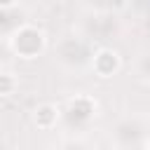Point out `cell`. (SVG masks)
Masks as SVG:
<instances>
[{"mask_svg": "<svg viewBox=\"0 0 150 150\" xmlns=\"http://www.w3.org/2000/svg\"><path fill=\"white\" fill-rule=\"evenodd\" d=\"M9 45L21 59H35L45 49V33L38 30L35 26H23L12 35Z\"/></svg>", "mask_w": 150, "mask_h": 150, "instance_id": "obj_1", "label": "cell"}, {"mask_svg": "<svg viewBox=\"0 0 150 150\" xmlns=\"http://www.w3.org/2000/svg\"><path fill=\"white\" fill-rule=\"evenodd\" d=\"M91 66H94V73H96L98 77H112V75L120 70L122 59H120V54H117L115 49L103 47V49H98V52H96V56H94Z\"/></svg>", "mask_w": 150, "mask_h": 150, "instance_id": "obj_2", "label": "cell"}, {"mask_svg": "<svg viewBox=\"0 0 150 150\" xmlns=\"http://www.w3.org/2000/svg\"><path fill=\"white\" fill-rule=\"evenodd\" d=\"M33 122H35V127H38V129H42V131H47V129L56 127V122H59V108H56V105H52V103H40V105L35 108Z\"/></svg>", "mask_w": 150, "mask_h": 150, "instance_id": "obj_3", "label": "cell"}, {"mask_svg": "<svg viewBox=\"0 0 150 150\" xmlns=\"http://www.w3.org/2000/svg\"><path fill=\"white\" fill-rule=\"evenodd\" d=\"M16 89V77L12 73H0V96H12Z\"/></svg>", "mask_w": 150, "mask_h": 150, "instance_id": "obj_4", "label": "cell"}, {"mask_svg": "<svg viewBox=\"0 0 150 150\" xmlns=\"http://www.w3.org/2000/svg\"><path fill=\"white\" fill-rule=\"evenodd\" d=\"M0 7H14V2H0Z\"/></svg>", "mask_w": 150, "mask_h": 150, "instance_id": "obj_5", "label": "cell"}]
</instances>
